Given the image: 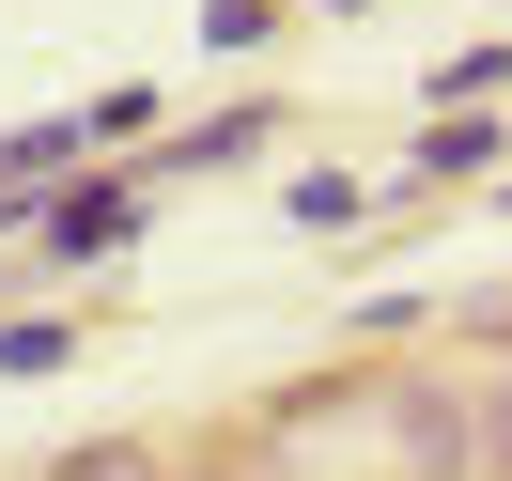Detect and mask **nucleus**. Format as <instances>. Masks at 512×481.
<instances>
[{
  "mask_svg": "<svg viewBox=\"0 0 512 481\" xmlns=\"http://www.w3.org/2000/svg\"><path fill=\"white\" fill-rule=\"evenodd\" d=\"M140 218H156V187H140V171H125V187H78V171H63V187L32 202V264H125Z\"/></svg>",
  "mask_w": 512,
  "mask_h": 481,
  "instance_id": "f257e3e1",
  "label": "nucleus"
},
{
  "mask_svg": "<svg viewBox=\"0 0 512 481\" xmlns=\"http://www.w3.org/2000/svg\"><path fill=\"white\" fill-rule=\"evenodd\" d=\"M388 450L419 481H481V404L466 388H388Z\"/></svg>",
  "mask_w": 512,
  "mask_h": 481,
  "instance_id": "f03ea898",
  "label": "nucleus"
},
{
  "mask_svg": "<svg viewBox=\"0 0 512 481\" xmlns=\"http://www.w3.org/2000/svg\"><path fill=\"white\" fill-rule=\"evenodd\" d=\"M264 140H280V109H264V94H233L218 125H156L140 187H187V171H233V156H264Z\"/></svg>",
  "mask_w": 512,
  "mask_h": 481,
  "instance_id": "7ed1b4c3",
  "label": "nucleus"
},
{
  "mask_svg": "<svg viewBox=\"0 0 512 481\" xmlns=\"http://www.w3.org/2000/svg\"><path fill=\"white\" fill-rule=\"evenodd\" d=\"M481 171H497V125L435 109V125H419V156H404V187H481Z\"/></svg>",
  "mask_w": 512,
  "mask_h": 481,
  "instance_id": "20e7f679",
  "label": "nucleus"
},
{
  "mask_svg": "<svg viewBox=\"0 0 512 481\" xmlns=\"http://www.w3.org/2000/svg\"><path fill=\"white\" fill-rule=\"evenodd\" d=\"M280 218H295V233H357V218H373V187H357V171H295Z\"/></svg>",
  "mask_w": 512,
  "mask_h": 481,
  "instance_id": "39448f33",
  "label": "nucleus"
},
{
  "mask_svg": "<svg viewBox=\"0 0 512 481\" xmlns=\"http://www.w3.org/2000/svg\"><path fill=\"white\" fill-rule=\"evenodd\" d=\"M63 357H78V326H63V311H16V326H0V388H32V373H63Z\"/></svg>",
  "mask_w": 512,
  "mask_h": 481,
  "instance_id": "423d86ee",
  "label": "nucleus"
},
{
  "mask_svg": "<svg viewBox=\"0 0 512 481\" xmlns=\"http://www.w3.org/2000/svg\"><path fill=\"white\" fill-rule=\"evenodd\" d=\"M264 32H280V0H202V47H218V63H249Z\"/></svg>",
  "mask_w": 512,
  "mask_h": 481,
  "instance_id": "0eeeda50",
  "label": "nucleus"
},
{
  "mask_svg": "<svg viewBox=\"0 0 512 481\" xmlns=\"http://www.w3.org/2000/svg\"><path fill=\"white\" fill-rule=\"evenodd\" d=\"M109 140H156V94H140V78H109V94H94V156H109Z\"/></svg>",
  "mask_w": 512,
  "mask_h": 481,
  "instance_id": "6e6552de",
  "label": "nucleus"
},
{
  "mask_svg": "<svg viewBox=\"0 0 512 481\" xmlns=\"http://www.w3.org/2000/svg\"><path fill=\"white\" fill-rule=\"evenodd\" d=\"M497 78H512V47H466V63H435V109H481Z\"/></svg>",
  "mask_w": 512,
  "mask_h": 481,
  "instance_id": "1a4fd4ad",
  "label": "nucleus"
},
{
  "mask_svg": "<svg viewBox=\"0 0 512 481\" xmlns=\"http://www.w3.org/2000/svg\"><path fill=\"white\" fill-rule=\"evenodd\" d=\"M481 481H512V388H481Z\"/></svg>",
  "mask_w": 512,
  "mask_h": 481,
  "instance_id": "9d476101",
  "label": "nucleus"
},
{
  "mask_svg": "<svg viewBox=\"0 0 512 481\" xmlns=\"http://www.w3.org/2000/svg\"><path fill=\"white\" fill-rule=\"evenodd\" d=\"M311 16H373V0H311Z\"/></svg>",
  "mask_w": 512,
  "mask_h": 481,
  "instance_id": "9b49d317",
  "label": "nucleus"
}]
</instances>
